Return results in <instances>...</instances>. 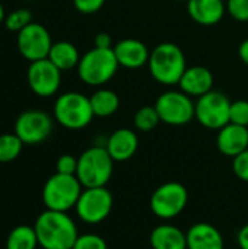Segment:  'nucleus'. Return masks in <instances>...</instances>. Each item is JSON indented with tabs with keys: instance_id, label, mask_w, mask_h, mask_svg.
Masks as SVG:
<instances>
[{
	"instance_id": "11",
	"label": "nucleus",
	"mask_w": 248,
	"mask_h": 249,
	"mask_svg": "<svg viewBox=\"0 0 248 249\" xmlns=\"http://www.w3.org/2000/svg\"><path fill=\"white\" fill-rule=\"evenodd\" d=\"M15 134L23 144L34 146L45 142L53 131V118L39 109H28L15 121Z\"/></svg>"
},
{
	"instance_id": "36",
	"label": "nucleus",
	"mask_w": 248,
	"mask_h": 249,
	"mask_svg": "<svg viewBox=\"0 0 248 249\" xmlns=\"http://www.w3.org/2000/svg\"><path fill=\"white\" fill-rule=\"evenodd\" d=\"M4 19H6V13H4V7L0 1V23H4Z\"/></svg>"
},
{
	"instance_id": "21",
	"label": "nucleus",
	"mask_w": 248,
	"mask_h": 249,
	"mask_svg": "<svg viewBox=\"0 0 248 249\" xmlns=\"http://www.w3.org/2000/svg\"><path fill=\"white\" fill-rule=\"evenodd\" d=\"M47 58L57 69H60L61 71H66V70H72L77 67L80 61V54L72 42L58 41V42H53Z\"/></svg>"
},
{
	"instance_id": "38",
	"label": "nucleus",
	"mask_w": 248,
	"mask_h": 249,
	"mask_svg": "<svg viewBox=\"0 0 248 249\" xmlns=\"http://www.w3.org/2000/svg\"><path fill=\"white\" fill-rule=\"evenodd\" d=\"M0 1H3V0H0Z\"/></svg>"
},
{
	"instance_id": "26",
	"label": "nucleus",
	"mask_w": 248,
	"mask_h": 249,
	"mask_svg": "<svg viewBox=\"0 0 248 249\" xmlns=\"http://www.w3.org/2000/svg\"><path fill=\"white\" fill-rule=\"evenodd\" d=\"M31 22H32V13H31V10L29 9H25V7H20V9H16V10L10 12L9 15H6L4 26L10 32H19L25 26H28Z\"/></svg>"
},
{
	"instance_id": "2",
	"label": "nucleus",
	"mask_w": 248,
	"mask_h": 249,
	"mask_svg": "<svg viewBox=\"0 0 248 249\" xmlns=\"http://www.w3.org/2000/svg\"><path fill=\"white\" fill-rule=\"evenodd\" d=\"M148 67L158 83L165 86L178 85L187 69L186 55L177 44L162 42L151 51Z\"/></svg>"
},
{
	"instance_id": "16",
	"label": "nucleus",
	"mask_w": 248,
	"mask_h": 249,
	"mask_svg": "<svg viewBox=\"0 0 248 249\" xmlns=\"http://www.w3.org/2000/svg\"><path fill=\"white\" fill-rule=\"evenodd\" d=\"M187 249H224L225 241L221 231L206 222L194 223L186 232Z\"/></svg>"
},
{
	"instance_id": "25",
	"label": "nucleus",
	"mask_w": 248,
	"mask_h": 249,
	"mask_svg": "<svg viewBox=\"0 0 248 249\" xmlns=\"http://www.w3.org/2000/svg\"><path fill=\"white\" fill-rule=\"evenodd\" d=\"M159 123H161V118L158 115L155 105L153 107H151V105L142 107L134 114V127L142 133H148V131L155 130Z\"/></svg>"
},
{
	"instance_id": "8",
	"label": "nucleus",
	"mask_w": 248,
	"mask_h": 249,
	"mask_svg": "<svg viewBox=\"0 0 248 249\" xmlns=\"http://www.w3.org/2000/svg\"><path fill=\"white\" fill-rule=\"evenodd\" d=\"M113 206L114 198L111 191L107 187H95L83 188L75 210L83 223L98 225L111 214Z\"/></svg>"
},
{
	"instance_id": "13",
	"label": "nucleus",
	"mask_w": 248,
	"mask_h": 249,
	"mask_svg": "<svg viewBox=\"0 0 248 249\" xmlns=\"http://www.w3.org/2000/svg\"><path fill=\"white\" fill-rule=\"evenodd\" d=\"M26 80L31 90L39 98L54 96L61 85V70L48 58L29 63Z\"/></svg>"
},
{
	"instance_id": "6",
	"label": "nucleus",
	"mask_w": 248,
	"mask_h": 249,
	"mask_svg": "<svg viewBox=\"0 0 248 249\" xmlns=\"http://www.w3.org/2000/svg\"><path fill=\"white\" fill-rule=\"evenodd\" d=\"M54 118L67 130H82L94 120L91 99L79 92H66L54 102Z\"/></svg>"
},
{
	"instance_id": "37",
	"label": "nucleus",
	"mask_w": 248,
	"mask_h": 249,
	"mask_svg": "<svg viewBox=\"0 0 248 249\" xmlns=\"http://www.w3.org/2000/svg\"><path fill=\"white\" fill-rule=\"evenodd\" d=\"M177 1H189V0H177Z\"/></svg>"
},
{
	"instance_id": "5",
	"label": "nucleus",
	"mask_w": 248,
	"mask_h": 249,
	"mask_svg": "<svg viewBox=\"0 0 248 249\" xmlns=\"http://www.w3.org/2000/svg\"><path fill=\"white\" fill-rule=\"evenodd\" d=\"M83 191L76 175H64L56 172L42 187V203L47 210L64 212L76 207V203Z\"/></svg>"
},
{
	"instance_id": "34",
	"label": "nucleus",
	"mask_w": 248,
	"mask_h": 249,
	"mask_svg": "<svg viewBox=\"0 0 248 249\" xmlns=\"http://www.w3.org/2000/svg\"><path fill=\"white\" fill-rule=\"evenodd\" d=\"M237 242H238L240 249H248V223L238 231Z\"/></svg>"
},
{
	"instance_id": "4",
	"label": "nucleus",
	"mask_w": 248,
	"mask_h": 249,
	"mask_svg": "<svg viewBox=\"0 0 248 249\" xmlns=\"http://www.w3.org/2000/svg\"><path fill=\"white\" fill-rule=\"evenodd\" d=\"M118 67L120 64L113 48L94 47L80 57L77 74L88 86H102L115 76Z\"/></svg>"
},
{
	"instance_id": "12",
	"label": "nucleus",
	"mask_w": 248,
	"mask_h": 249,
	"mask_svg": "<svg viewBox=\"0 0 248 249\" xmlns=\"http://www.w3.org/2000/svg\"><path fill=\"white\" fill-rule=\"evenodd\" d=\"M16 44L20 55L32 63L48 57L53 41L45 26L37 22H31L28 26L18 32Z\"/></svg>"
},
{
	"instance_id": "30",
	"label": "nucleus",
	"mask_w": 248,
	"mask_h": 249,
	"mask_svg": "<svg viewBox=\"0 0 248 249\" xmlns=\"http://www.w3.org/2000/svg\"><path fill=\"white\" fill-rule=\"evenodd\" d=\"M56 169L58 174L64 175H76L77 171V158L73 155H61L56 162Z\"/></svg>"
},
{
	"instance_id": "15",
	"label": "nucleus",
	"mask_w": 248,
	"mask_h": 249,
	"mask_svg": "<svg viewBox=\"0 0 248 249\" xmlns=\"http://www.w3.org/2000/svg\"><path fill=\"white\" fill-rule=\"evenodd\" d=\"M115 58L121 67L126 69H140L149 61L151 51L148 47L134 38H126L121 39L118 44L113 47Z\"/></svg>"
},
{
	"instance_id": "39",
	"label": "nucleus",
	"mask_w": 248,
	"mask_h": 249,
	"mask_svg": "<svg viewBox=\"0 0 248 249\" xmlns=\"http://www.w3.org/2000/svg\"><path fill=\"white\" fill-rule=\"evenodd\" d=\"M224 1H227V0H224Z\"/></svg>"
},
{
	"instance_id": "17",
	"label": "nucleus",
	"mask_w": 248,
	"mask_h": 249,
	"mask_svg": "<svg viewBox=\"0 0 248 249\" xmlns=\"http://www.w3.org/2000/svg\"><path fill=\"white\" fill-rule=\"evenodd\" d=\"M104 146L114 159V162H126L132 159L137 152L139 139L133 130L118 128L107 139Z\"/></svg>"
},
{
	"instance_id": "31",
	"label": "nucleus",
	"mask_w": 248,
	"mask_h": 249,
	"mask_svg": "<svg viewBox=\"0 0 248 249\" xmlns=\"http://www.w3.org/2000/svg\"><path fill=\"white\" fill-rule=\"evenodd\" d=\"M232 171L235 177L244 182H248V149L234 158L232 160Z\"/></svg>"
},
{
	"instance_id": "9",
	"label": "nucleus",
	"mask_w": 248,
	"mask_h": 249,
	"mask_svg": "<svg viewBox=\"0 0 248 249\" xmlns=\"http://www.w3.org/2000/svg\"><path fill=\"white\" fill-rule=\"evenodd\" d=\"M155 108L161 123L168 125H186L194 118L196 104L191 101V96L183 90H170L156 99Z\"/></svg>"
},
{
	"instance_id": "29",
	"label": "nucleus",
	"mask_w": 248,
	"mask_h": 249,
	"mask_svg": "<svg viewBox=\"0 0 248 249\" xmlns=\"http://www.w3.org/2000/svg\"><path fill=\"white\" fill-rule=\"evenodd\" d=\"M227 12L238 22L248 20V0H227Z\"/></svg>"
},
{
	"instance_id": "10",
	"label": "nucleus",
	"mask_w": 248,
	"mask_h": 249,
	"mask_svg": "<svg viewBox=\"0 0 248 249\" xmlns=\"http://www.w3.org/2000/svg\"><path fill=\"white\" fill-rule=\"evenodd\" d=\"M231 101L218 90H210L196 102L194 118L209 130H221L229 124Z\"/></svg>"
},
{
	"instance_id": "18",
	"label": "nucleus",
	"mask_w": 248,
	"mask_h": 249,
	"mask_svg": "<svg viewBox=\"0 0 248 249\" xmlns=\"http://www.w3.org/2000/svg\"><path fill=\"white\" fill-rule=\"evenodd\" d=\"M180 90L187 93L189 96H203L210 92L213 88V74L208 67L193 66L187 67L180 79Z\"/></svg>"
},
{
	"instance_id": "14",
	"label": "nucleus",
	"mask_w": 248,
	"mask_h": 249,
	"mask_svg": "<svg viewBox=\"0 0 248 249\" xmlns=\"http://www.w3.org/2000/svg\"><path fill=\"white\" fill-rule=\"evenodd\" d=\"M216 146L222 155L234 159L248 149V127L232 123L227 124L218 131Z\"/></svg>"
},
{
	"instance_id": "3",
	"label": "nucleus",
	"mask_w": 248,
	"mask_h": 249,
	"mask_svg": "<svg viewBox=\"0 0 248 249\" xmlns=\"http://www.w3.org/2000/svg\"><path fill=\"white\" fill-rule=\"evenodd\" d=\"M114 171V159L105 146H92L77 158L76 177L83 188L105 187Z\"/></svg>"
},
{
	"instance_id": "1",
	"label": "nucleus",
	"mask_w": 248,
	"mask_h": 249,
	"mask_svg": "<svg viewBox=\"0 0 248 249\" xmlns=\"http://www.w3.org/2000/svg\"><path fill=\"white\" fill-rule=\"evenodd\" d=\"M34 229L42 249H72L79 236L75 220L64 212H42L37 217Z\"/></svg>"
},
{
	"instance_id": "33",
	"label": "nucleus",
	"mask_w": 248,
	"mask_h": 249,
	"mask_svg": "<svg viewBox=\"0 0 248 249\" xmlns=\"http://www.w3.org/2000/svg\"><path fill=\"white\" fill-rule=\"evenodd\" d=\"M94 44H95L96 48H113L111 35L107 34V32H99V34H96V36L94 39Z\"/></svg>"
},
{
	"instance_id": "24",
	"label": "nucleus",
	"mask_w": 248,
	"mask_h": 249,
	"mask_svg": "<svg viewBox=\"0 0 248 249\" xmlns=\"http://www.w3.org/2000/svg\"><path fill=\"white\" fill-rule=\"evenodd\" d=\"M23 143L15 133L0 134V163L15 160L22 152Z\"/></svg>"
},
{
	"instance_id": "27",
	"label": "nucleus",
	"mask_w": 248,
	"mask_h": 249,
	"mask_svg": "<svg viewBox=\"0 0 248 249\" xmlns=\"http://www.w3.org/2000/svg\"><path fill=\"white\" fill-rule=\"evenodd\" d=\"M72 249H108L105 239L96 233L79 235Z\"/></svg>"
},
{
	"instance_id": "19",
	"label": "nucleus",
	"mask_w": 248,
	"mask_h": 249,
	"mask_svg": "<svg viewBox=\"0 0 248 249\" xmlns=\"http://www.w3.org/2000/svg\"><path fill=\"white\" fill-rule=\"evenodd\" d=\"M187 10L196 23L212 26L221 22L227 12V6L224 0H189Z\"/></svg>"
},
{
	"instance_id": "22",
	"label": "nucleus",
	"mask_w": 248,
	"mask_h": 249,
	"mask_svg": "<svg viewBox=\"0 0 248 249\" xmlns=\"http://www.w3.org/2000/svg\"><path fill=\"white\" fill-rule=\"evenodd\" d=\"M89 99H91L94 115L99 118L111 117L113 114H115V111L120 107L118 95L110 89H99Z\"/></svg>"
},
{
	"instance_id": "35",
	"label": "nucleus",
	"mask_w": 248,
	"mask_h": 249,
	"mask_svg": "<svg viewBox=\"0 0 248 249\" xmlns=\"http://www.w3.org/2000/svg\"><path fill=\"white\" fill-rule=\"evenodd\" d=\"M238 55H240L241 61L248 66V39L241 42V45L238 48Z\"/></svg>"
},
{
	"instance_id": "32",
	"label": "nucleus",
	"mask_w": 248,
	"mask_h": 249,
	"mask_svg": "<svg viewBox=\"0 0 248 249\" xmlns=\"http://www.w3.org/2000/svg\"><path fill=\"white\" fill-rule=\"evenodd\" d=\"M104 3H105V0H73L75 9L83 15L96 13L104 6Z\"/></svg>"
},
{
	"instance_id": "23",
	"label": "nucleus",
	"mask_w": 248,
	"mask_h": 249,
	"mask_svg": "<svg viewBox=\"0 0 248 249\" xmlns=\"http://www.w3.org/2000/svg\"><path fill=\"white\" fill-rule=\"evenodd\" d=\"M38 238L34 226L19 225L10 231L6 239V249H37Z\"/></svg>"
},
{
	"instance_id": "28",
	"label": "nucleus",
	"mask_w": 248,
	"mask_h": 249,
	"mask_svg": "<svg viewBox=\"0 0 248 249\" xmlns=\"http://www.w3.org/2000/svg\"><path fill=\"white\" fill-rule=\"evenodd\" d=\"M229 123L248 127V101H235L231 102L229 109Z\"/></svg>"
},
{
	"instance_id": "20",
	"label": "nucleus",
	"mask_w": 248,
	"mask_h": 249,
	"mask_svg": "<svg viewBox=\"0 0 248 249\" xmlns=\"http://www.w3.org/2000/svg\"><path fill=\"white\" fill-rule=\"evenodd\" d=\"M151 249H187V235L178 226L162 223L152 229Z\"/></svg>"
},
{
	"instance_id": "7",
	"label": "nucleus",
	"mask_w": 248,
	"mask_h": 249,
	"mask_svg": "<svg viewBox=\"0 0 248 249\" xmlns=\"http://www.w3.org/2000/svg\"><path fill=\"white\" fill-rule=\"evenodd\" d=\"M189 204L187 188L177 181H168L159 185L149 201L152 213L161 220H172L178 217Z\"/></svg>"
}]
</instances>
